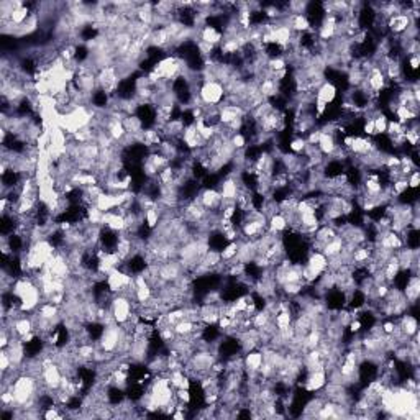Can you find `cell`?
<instances>
[{"label":"cell","mask_w":420,"mask_h":420,"mask_svg":"<svg viewBox=\"0 0 420 420\" xmlns=\"http://www.w3.org/2000/svg\"><path fill=\"white\" fill-rule=\"evenodd\" d=\"M261 364H263V352L261 350H253V352L245 355L246 371H259Z\"/></svg>","instance_id":"277c9868"},{"label":"cell","mask_w":420,"mask_h":420,"mask_svg":"<svg viewBox=\"0 0 420 420\" xmlns=\"http://www.w3.org/2000/svg\"><path fill=\"white\" fill-rule=\"evenodd\" d=\"M402 294H404V297H406V300L411 305L417 304L419 295H420V278H419V276L412 274L411 278H409L407 284L404 286V289H402Z\"/></svg>","instance_id":"7a4b0ae2"},{"label":"cell","mask_w":420,"mask_h":420,"mask_svg":"<svg viewBox=\"0 0 420 420\" xmlns=\"http://www.w3.org/2000/svg\"><path fill=\"white\" fill-rule=\"evenodd\" d=\"M337 96H338V87L335 86V84L328 82V81L317 91V100L323 102L325 105H332V103L335 102V98H337Z\"/></svg>","instance_id":"3957f363"},{"label":"cell","mask_w":420,"mask_h":420,"mask_svg":"<svg viewBox=\"0 0 420 420\" xmlns=\"http://www.w3.org/2000/svg\"><path fill=\"white\" fill-rule=\"evenodd\" d=\"M374 131H376V136L378 135H386V130H388V123H389V118L386 113H379V115L374 118Z\"/></svg>","instance_id":"8992f818"},{"label":"cell","mask_w":420,"mask_h":420,"mask_svg":"<svg viewBox=\"0 0 420 420\" xmlns=\"http://www.w3.org/2000/svg\"><path fill=\"white\" fill-rule=\"evenodd\" d=\"M10 366H12V361H10L7 352H5V350H2V353H0V371H2V373L7 371Z\"/></svg>","instance_id":"ba28073f"},{"label":"cell","mask_w":420,"mask_h":420,"mask_svg":"<svg viewBox=\"0 0 420 420\" xmlns=\"http://www.w3.org/2000/svg\"><path fill=\"white\" fill-rule=\"evenodd\" d=\"M199 97L204 105H220L225 98V89L220 82H204Z\"/></svg>","instance_id":"6da1fadb"},{"label":"cell","mask_w":420,"mask_h":420,"mask_svg":"<svg viewBox=\"0 0 420 420\" xmlns=\"http://www.w3.org/2000/svg\"><path fill=\"white\" fill-rule=\"evenodd\" d=\"M305 146H307V141H305L304 136H292L289 140V151L294 153V155H302Z\"/></svg>","instance_id":"5b68a950"},{"label":"cell","mask_w":420,"mask_h":420,"mask_svg":"<svg viewBox=\"0 0 420 420\" xmlns=\"http://www.w3.org/2000/svg\"><path fill=\"white\" fill-rule=\"evenodd\" d=\"M407 184H409V189H419V184H420V172L419 169L414 171L411 176L407 177Z\"/></svg>","instance_id":"52a82bcc"}]
</instances>
